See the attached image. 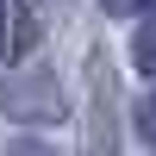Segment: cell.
Listing matches in <instances>:
<instances>
[{"mask_svg": "<svg viewBox=\"0 0 156 156\" xmlns=\"http://www.w3.org/2000/svg\"><path fill=\"white\" fill-rule=\"evenodd\" d=\"M131 56H137V69H144V75H156V19L144 25V31H137V44H131Z\"/></svg>", "mask_w": 156, "mask_h": 156, "instance_id": "cell-1", "label": "cell"}, {"mask_svg": "<svg viewBox=\"0 0 156 156\" xmlns=\"http://www.w3.org/2000/svg\"><path fill=\"white\" fill-rule=\"evenodd\" d=\"M100 6H106V12H112V19H131V12H150V6H156V0H100Z\"/></svg>", "mask_w": 156, "mask_h": 156, "instance_id": "cell-2", "label": "cell"}, {"mask_svg": "<svg viewBox=\"0 0 156 156\" xmlns=\"http://www.w3.org/2000/svg\"><path fill=\"white\" fill-rule=\"evenodd\" d=\"M137 131H144V137H150V144H156V94L144 100V106H137Z\"/></svg>", "mask_w": 156, "mask_h": 156, "instance_id": "cell-3", "label": "cell"}, {"mask_svg": "<svg viewBox=\"0 0 156 156\" xmlns=\"http://www.w3.org/2000/svg\"><path fill=\"white\" fill-rule=\"evenodd\" d=\"M6 25L12 19H6V0H0V56H6Z\"/></svg>", "mask_w": 156, "mask_h": 156, "instance_id": "cell-4", "label": "cell"}]
</instances>
